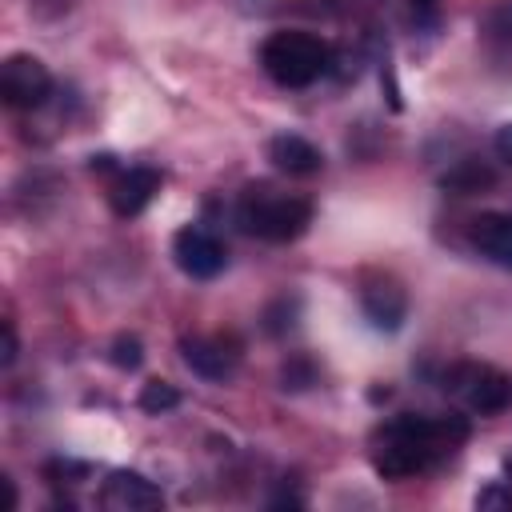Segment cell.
<instances>
[{
  "mask_svg": "<svg viewBox=\"0 0 512 512\" xmlns=\"http://www.w3.org/2000/svg\"><path fill=\"white\" fill-rule=\"evenodd\" d=\"M468 440L464 416H392L372 436V468L384 480H412Z\"/></svg>",
  "mask_w": 512,
  "mask_h": 512,
  "instance_id": "1",
  "label": "cell"
},
{
  "mask_svg": "<svg viewBox=\"0 0 512 512\" xmlns=\"http://www.w3.org/2000/svg\"><path fill=\"white\" fill-rule=\"evenodd\" d=\"M236 220L248 236H260L268 244H288L308 232L312 200L296 192H280L272 184H248L236 204Z\"/></svg>",
  "mask_w": 512,
  "mask_h": 512,
  "instance_id": "2",
  "label": "cell"
},
{
  "mask_svg": "<svg viewBox=\"0 0 512 512\" xmlns=\"http://www.w3.org/2000/svg\"><path fill=\"white\" fill-rule=\"evenodd\" d=\"M260 64L280 88H308L332 68V44L312 32H272L260 44Z\"/></svg>",
  "mask_w": 512,
  "mask_h": 512,
  "instance_id": "3",
  "label": "cell"
},
{
  "mask_svg": "<svg viewBox=\"0 0 512 512\" xmlns=\"http://www.w3.org/2000/svg\"><path fill=\"white\" fill-rule=\"evenodd\" d=\"M444 392H452L468 412L476 416H496L512 400V380L492 368V364H452L444 372Z\"/></svg>",
  "mask_w": 512,
  "mask_h": 512,
  "instance_id": "4",
  "label": "cell"
},
{
  "mask_svg": "<svg viewBox=\"0 0 512 512\" xmlns=\"http://www.w3.org/2000/svg\"><path fill=\"white\" fill-rule=\"evenodd\" d=\"M0 96L8 108L32 112L52 96V72L32 52H12L0 68Z\"/></svg>",
  "mask_w": 512,
  "mask_h": 512,
  "instance_id": "5",
  "label": "cell"
},
{
  "mask_svg": "<svg viewBox=\"0 0 512 512\" xmlns=\"http://www.w3.org/2000/svg\"><path fill=\"white\" fill-rule=\"evenodd\" d=\"M172 260H176V268H180L184 276H192V280H212V276L224 272L228 252H224V244H220L208 228L188 224V228H180V232L172 236Z\"/></svg>",
  "mask_w": 512,
  "mask_h": 512,
  "instance_id": "6",
  "label": "cell"
},
{
  "mask_svg": "<svg viewBox=\"0 0 512 512\" xmlns=\"http://www.w3.org/2000/svg\"><path fill=\"white\" fill-rule=\"evenodd\" d=\"M100 504L112 512H156V508H164V492L148 476H140L132 468H116L100 488Z\"/></svg>",
  "mask_w": 512,
  "mask_h": 512,
  "instance_id": "7",
  "label": "cell"
},
{
  "mask_svg": "<svg viewBox=\"0 0 512 512\" xmlns=\"http://www.w3.org/2000/svg\"><path fill=\"white\" fill-rule=\"evenodd\" d=\"M360 312L372 328L380 332H396L408 316V292L392 280V276H376V280H364L360 288Z\"/></svg>",
  "mask_w": 512,
  "mask_h": 512,
  "instance_id": "8",
  "label": "cell"
},
{
  "mask_svg": "<svg viewBox=\"0 0 512 512\" xmlns=\"http://www.w3.org/2000/svg\"><path fill=\"white\" fill-rule=\"evenodd\" d=\"M184 364L204 380H228L240 364V348L224 336H184L180 340Z\"/></svg>",
  "mask_w": 512,
  "mask_h": 512,
  "instance_id": "9",
  "label": "cell"
},
{
  "mask_svg": "<svg viewBox=\"0 0 512 512\" xmlns=\"http://www.w3.org/2000/svg\"><path fill=\"white\" fill-rule=\"evenodd\" d=\"M156 192H160V172L156 168H120L116 180L108 184V204L120 220H132L152 204Z\"/></svg>",
  "mask_w": 512,
  "mask_h": 512,
  "instance_id": "10",
  "label": "cell"
},
{
  "mask_svg": "<svg viewBox=\"0 0 512 512\" xmlns=\"http://www.w3.org/2000/svg\"><path fill=\"white\" fill-rule=\"evenodd\" d=\"M468 240L484 260L512 272V216L508 212H480L468 228Z\"/></svg>",
  "mask_w": 512,
  "mask_h": 512,
  "instance_id": "11",
  "label": "cell"
},
{
  "mask_svg": "<svg viewBox=\"0 0 512 512\" xmlns=\"http://www.w3.org/2000/svg\"><path fill=\"white\" fill-rule=\"evenodd\" d=\"M268 160H272L280 172H288V176H312V172H320V164H324L320 148H316L312 140L296 136V132L272 136V140H268Z\"/></svg>",
  "mask_w": 512,
  "mask_h": 512,
  "instance_id": "12",
  "label": "cell"
},
{
  "mask_svg": "<svg viewBox=\"0 0 512 512\" xmlns=\"http://www.w3.org/2000/svg\"><path fill=\"white\" fill-rule=\"evenodd\" d=\"M496 184V172L484 164V160H456L444 176H440V188L452 192V196H476V192H488Z\"/></svg>",
  "mask_w": 512,
  "mask_h": 512,
  "instance_id": "13",
  "label": "cell"
},
{
  "mask_svg": "<svg viewBox=\"0 0 512 512\" xmlns=\"http://www.w3.org/2000/svg\"><path fill=\"white\" fill-rule=\"evenodd\" d=\"M136 404L144 408V412H152V416H160V412H172L176 404H180V392L168 384V380H148L144 388H140V396H136Z\"/></svg>",
  "mask_w": 512,
  "mask_h": 512,
  "instance_id": "14",
  "label": "cell"
},
{
  "mask_svg": "<svg viewBox=\"0 0 512 512\" xmlns=\"http://www.w3.org/2000/svg\"><path fill=\"white\" fill-rule=\"evenodd\" d=\"M484 32L500 44H512V0H496L488 12H484Z\"/></svg>",
  "mask_w": 512,
  "mask_h": 512,
  "instance_id": "15",
  "label": "cell"
},
{
  "mask_svg": "<svg viewBox=\"0 0 512 512\" xmlns=\"http://www.w3.org/2000/svg\"><path fill=\"white\" fill-rule=\"evenodd\" d=\"M140 360H144V344L136 340V336H116L112 340V364L116 368H140Z\"/></svg>",
  "mask_w": 512,
  "mask_h": 512,
  "instance_id": "16",
  "label": "cell"
},
{
  "mask_svg": "<svg viewBox=\"0 0 512 512\" xmlns=\"http://www.w3.org/2000/svg\"><path fill=\"white\" fill-rule=\"evenodd\" d=\"M476 508L480 512H512V484H488L476 492Z\"/></svg>",
  "mask_w": 512,
  "mask_h": 512,
  "instance_id": "17",
  "label": "cell"
},
{
  "mask_svg": "<svg viewBox=\"0 0 512 512\" xmlns=\"http://www.w3.org/2000/svg\"><path fill=\"white\" fill-rule=\"evenodd\" d=\"M408 20L416 32H432L440 24V0H408Z\"/></svg>",
  "mask_w": 512,
  "mask_h": 512,
  "instance_id": "18",
  "label": "cell"
},
{
  "mask_svg": "<svg viewBox=\"0 0 512 512\" xmlns=\"http://www.w3.org/2000/svg\"><path fill=\"white\" fill-rule=\"evenodd\" d=\"M280 380H284V388H308L312 384V364L308 360H292V364H284Z\"/></svg>",
  "mask_w": 512,
  "mask_h": 512,
  "instance_id": "19",
  "label": "cell"
},
{
  "mask_svg": "<svg viewBox=\"0 0 512 512\" xmlns=\"http://www.w3.org/2000/svg\"><path fill=\"white\" fill-rule=\"evenodd\" d=\"M16 360V328H12V320H4V348H0V364L8 368Z\"/></svg>",
  "mask_w": 512,
  "mask_h": 512,
  "instance_id": "20",
  "label": "cell"
},
{
  "mask_svg": "<svg viewBox=\"0 0 512 512\" xmlns=\"http://www.w3.org/2000/svg\"><path fill=\"white\" fill-rule=\"evenodd\" d=\"M492 144H496V156H500L504 164H512V124H504V128L496 132V140H492Z\"/></svg>",
  "mask_w": 512,
  "mask_h": 512,
  "instance_id": "21",
  "label": "cell"
}]
</instances>
